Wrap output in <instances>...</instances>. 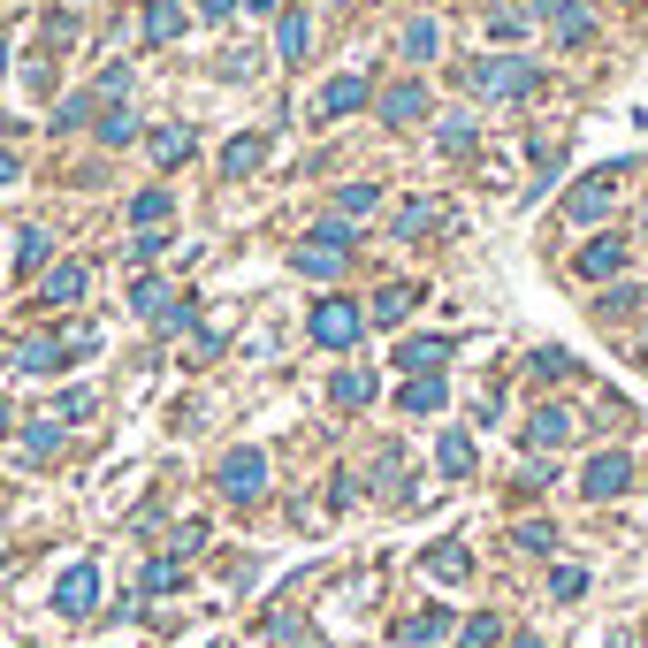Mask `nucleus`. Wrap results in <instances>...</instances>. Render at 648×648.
Returning a JSON list of instances; mask_svg holds the SVG:
<instances>
[{"label": "nucleus", "mask_w": 648, "mask_h": 648, "mask_svg": "<svg viewBox=\"0 0 648 648\" xmlns=\"http://www.w3.org/2000/svg\"><path fill=\"white\" fill-rule=\"evenodd\" d=\"M84 291H92V268H77V260L46 268V283H38V298H46V306H77Z\"/></svg>", "instance_id": "9b49d317"}, {"label": "nucleus", "mask_w": 648, "mask_h": 648, "mask_svg": "<svg viewBox=\"0 0 648 648\" xmlns=\"http://www.w3.org/2000/svg\"><path fill=\"white\" fill-rule=\"evenodd\" d=\"M275 46H283V61H306V54H314V23H306V15H283Z\"/></svg>", "instance_id": "c756f323"}, {"label": "nucleus", "mask_w": 648, "mask_h": 648, "mask_svg": "<svg viewBox=\"0 0 648 648\" xmlns=\"http://www.w3.org/2000/svg\"><path fill=\"white\" fill-rule=\"evenodd\" d=\"M374 107H382V123H389V130H405V123H420V115H428V84H420V77H405V84H389Z\"/></svg>", "instance_id": "1a4fd4ad"}, {"label": "nucleus", "mask_w": 648, "mask_h": 648, "mask_svg": "<svg viewBox=\"0 0 648 648\" xmlns=\"http://www.w3.org/2000/svg\"><path fill=\"white\" fill-rule=\"evenodd\" d=\"M100 100H107V107H115V100H130V69H123V61L100 77Z\"/></svg>", "instance_id": "58836bf2"}, {"label": "nucleus", "mask_w": 648, "mask_h": 648, "mask_svg": "<svg viewBox=\"0 0 648 648\" xmlns=\"http://www.w3.org/2000/svg\"><path fill=\"white\" fill-rule=\"evenodd\" d=\"M328 503H336V511H351V503H359V481H351V474H336V488H328Z\"/></svg>", "instance_id": "a19ab883"}, {"label": "nucleus", "mask_w": 648, "mask_h": 648, "mask_svg": "<svg viewBox=\"0 0 648 648\" xmlns=\"http://www.w3.org/2000/svg\"><path fill=\"white\" fill-rule=\"evenodd\" d=\"M138 588H146V595H175V588H183V565H175V557H154V565H138Z\"/></svg>", "instance_id": "c85d7f7f"}, {"label": "nucleus", "mask_w": 648, "mask_h": 648, "mask_svg": "<svg viewBox=\"0 0 648 648\" xmlns=\"http://www.w3.org/2000/svg\"><path fill=\"white\" fill-rule=\"evenodd\" d=\"M435 46H443V31L420 15V23H405V61H435Z\"/></svg>", "instance_id": "473e14b6"}, {"label": "nucleus", "mask_w": 648, "mask_h": 648, "mask_svg": "<svg viewBox=\"0 0 648 648\" xmlns=\"http://www.w3.org/2000/svg\"><path fill=\"white\" fill-rule=\"evenodd\" d=\"M0 69H8V31H0Z\"/></svg>", "instance_id": "49530a36"}, {"label": "nucleus", "mask_w": 648, "mask_h": 648, "mask_svg": "<svg viewBox=\"0 0 648 648\" xmlns=\"http://www.w3.org/2000/svg\"><path fill=\"white\" fill-rule=\"evenodd\" d=\"M374 206H382V191H374V183H343V191H336V214H343V221H366Z\"/></svg>", "instance_id": "7c9ffc66"}, {"label": "nucleus", "mask_w": 648, "mask_h": 648, "mask_svg": "<svg viewBox=\"0 0 648 648\" xmlns=\"http://www.w3.org/2000/svg\"><path fill=\"white\" fill-rule=\"evenodd\" d=\"M526 374H534V382H588L572 351H526Z\"/></svg>", "instance_id": "6ab92c4d"}, {"label": "nucleus", "mask_w": 648, "mask_h": 648, "mask_svg": "<svg viewBox=\"0 0 648 648\" xmlns=\"http://www.w3.org/2000/svg\"><path fill=\"white\" fill-rule=\"evenodd\" d=\"M15 168H23L15 154H0V183H15Z\"/></svg>", "instance_id": "37998d69"}, {"label": "nucleus", "mask_w": 648, "mask_h": 648, "mask_svg": "<svg viewBox=\"0 0 648 648\" xmlns=\"http://www.w3.org/2000/svg\"><path fill=\"white\" fill-rule=\"evenodd\" d=\"M435 229V198H405L397 206V237H428Z\"/></svg>", "instance_id": "f704fd0d"}, {"label": "nucleus", "mask_w": 648, "mask_h": 648, "mask_svg": "<svg viewBox=\"0 0 648 648\" xmlns=\"http://www.w3.org/2000/svg\"><path fill=\"white\" fill-rule=\"evenodd\" d=\"M245 8H252V15H275V8H283V0H245Z\"/></svg>", "instance_id": "c03bdc74"}, {"label": "nucleus", "mask_w": 648, "mask_h": 648, "mask_svg": "<svg viewBox=\"0 0 648 648\" xmlns=\"http://www.w3.org/2000/svg\"><path fill=\"white\" fill-rule=\"evenodd\" d=\"M435 466H443L451 481H466V474L481 466V451H474V435H443V451H435Z\"/></svg>", "instance_id": "b1692460"}, {"label": "nucleus", "mask_w": 648, "mask_h": 648, "mask_svg": "<svg viewBox=\"0 0 648 648\" xmlns=\"http://www.w3.org/2000/svg\"><path fill=\"white\" fill-rule=\"evenodd\" d=\"M154 161H161V168L191 161V130H183V123H161V130H154Z\"/></svg>", "instance_id": "cd10ccee"}, {"label": "nucleus", "mask_w": 648, "mask_h": 648, "mask_svg": "<svg viewBox=\"0 0 648 648\" xmlns=\"http://www.w3.org/2000/svg\"><path fill=\"white\" fill-rule=\"evenodd\" d=\"M534 15H542V23H557V38H565V46H588V38H595V15H588L580 0H534Z\"/></svg>", "instance_id": "9d476101"}, {"label": "nucleus", "mask_w": 648, "mask_h": 648, "mask_svg": "<svg viewBox=\"0 0 648 648\" xmlns=\"http://www.w3.org/2000/svg\"><path fill=\"white\" fill-rule=\"evenodd\" d=\"M435 146H443L451 161H458V154H474V146H481V130H474V115H443V123H435Z\"/></svg>", "instance_id": "412c9836"}, {"label": "nucleus", "mask_w": 648, "mask_h": 648, "mask_svg": "<svg viewBox=\"0 0 648 648\" xmlns=\"http://www.w3.org/2000/svg\"><path fill=\"white\" fill-rule=\"evenodd\" d=\"M542 77H534V61H511V54H496V61H466V92L474 100H526Z\"/></svg>", "instance_id": "f03ea898"}, {"label": "nucleus", "mask_w": 648, "mask_h": 648, "mask_svg": "<svg viewBox=\"0 0 648 648\" xmlns=\"http://www.w3.org/2000/svg\"><path fill=\"white\" fill-rule=\"evenodd\" d=\"M46 260H54V237H46V229H23V237H15V268H23V275H46Z\"/></svg>", "instance_id": "bb28decb"}, {"label": "nucleus", "mask_w": 648, "mask_h": 648, "mask_svg": "<svg viewBox=\"0 0 648 648\" xmlns=\"http://www.w3.org/2000/svg\"><path fill=\"white\" fill-rule=\"evenodd\" d=\"M366 107V77H328L321 84V115L336 123V115H359Z\"/></svg>", "instance_id": "2eb2a0df"}, {"label": "nucleus", "mask_w": 648, "mask_h": 648, "mask_svg": "<svg viewBox=\"0 0 648 648\" xmlns=\"http://www.w3.org/2000/svg\"><path fill=\"white\" fill-rule=\"evenodd\" d=\"M306 328H314V343H321V351H351V343L366 336V314H359L351 298H321V306L306 314Z\"/></svg>", "instance_id": "423d86ee"}, {"label": "nucleus", "mask_w": 648, "mask_h": 648, "mask_svg": "<svg viewBox=\"0 0 648 648\" xmlns=\"http://www.w3.org/2000/svg\"><path fill=\"white\" fill-rule=\"evenodd\" d=\"M443 626H451L443 611H420V618H405V641H412V648H428V641H443Z\"/></svg>", "instance_id": "4c0bfd02"}, {"label": "nucleus", "mask_w": 648, "mask_h": 648, "mask_svg": "<svg viewBox=\"0 0 648 648\" xmlns=\"http://www.w3.org/2000/svg\"><path fill=\"white\" fill-rule=\"evenodd\" d=\"M443 359H451V336H405L397 343V366L405 374H443Z\"/></svg>", "instance_id": "f8f14e48"}, {"label": "nucleus", "mask_w": 648, "mask_h": 648, "mask_svg": "<svg viewBox=\"0 0 648 648\" xmlns=\"http://www.w3.org/2000/svg\"><path fill=\"white\" fill-rule=\"evenodd\" d=\"M237 8H245V0H198V15H206V23H221V15H237Z\"/></svg>", "instance_id": "79ce46f5"}, {"label": "nucleus", "mask_w": 648, "mask_h": 648, "mask_svg": "<svg viewBox=\"0 0 648 648\" xmlns=\"http://www.w3.org/2000/svg\"><path fill=\"white\" fill-rule=\"evenodd\" d=\"M214 488H221V503H260V488H268V451H260V443H237V451L221 458Z\"/></svg>", "instance_id": "20e7f679"}, {"label": "nucleus", "mask_w": 648, "mask_h": 648, "mask_svg": "<svg viewBox=\"0 0 648 648\" xmlns=\"http://www.w3.org/2000/svg\"><path fill=\"white\" fill-rule=\"evenodd\" d=\"M641 641H648V634H641Z\"/></svg>", "instance_id": "09e8293b"}, {"label": "nucleus", "mask_w": 648, "mask_h": 648, "mask_svg": "<svg viewBox=\"0 0 648 648\" xmlns=\"http://www.w3.org/2000/svg\"><path fill=\"white\" fill-rule=\"evenodd\" d=\"M565 443H572V412L565 405H542L526 420V451H565Z\"/></svg>", "instance_id": "ddd939ff"}, {"label": "nucleus", "mask_w": 648, "mask_h": 648, "mask_svg": "<svg viewBox=\"0 0 648 648\" xmlns=\"http://www.w3.org/2000/svg\"><path fill=\"white\" fill-rule=\"evenodd\" d=\"M443 397H451V382H443V374H412V382L397 389V405H405V412H443Z\"/></svg>", "instance_id": "dca6fc26"}, {"label": "nucleus", "mask_w": 648, "mask_h": 648, "mask_svg": "<svg viewBox=\"0 0 648 648\" xmlns=\"http://www.w3.org/2000/svg\"><path fill=\"white\" fill-rule=\"evenodd\" d=\"M100 351V328H61V336H23L15 343V374H54L69 359H92Z\"/></svg>", "instance_id": "f257e3e1"}, {"label": "nucleus", "mask_w": 648, "mask_h": 648, "mask_svg": "<svg viewBox=\"0 0 648 648\" xmlns=\"http://www.w3.org/2000/svg\"><path fill=\"white\" fill-rule=\"evenodd\" d=\"M138 31H146L154 46H168V38H183V8H175V0H146V15H138Z\"/></svg>", "instance_id": "a211bd4d"}, {"label": "nucleus", "mask_w": 648, "mask_h": 648, "mask_svg": "<svg viewBox=\"0 0 648 648\" xmlns=\"http://www.w3.org/2000/svg\"><path fill=\"white\" fill-rule=\"evenodd\" d=\"M588 588H595V572H588V565H557V572H549V595H557V603H580Z\"/></svg>", "instance_id": "2f4dec72"}, {"label": "nucleus", "mask_w": 648, "mask_h": 648, "mask_svg": "<svg viewBox=\"0 0 648 648\" xmlns=\"http://www.w3.org/2000/svg\"><path fill=\"white\" fill-rule=\"evenodd\" d=\"M130 138H138V115H130V107L115 100V107L100 115V146H130Z\"/></svg>", "instance_id": "72a5a7b5"}, {"label": "nucleus", "mask_w": 648, "mask_h": 648, "mask_svg": "<svg viewBox=\"0 0 648 648\" xmlns=\"http://www.w3.org/2000/svg\"><path fill=\"white\" fill-rule=\"evenodd\" d=\"M519 549H526V557H549V549H557V526H549V519H526V526H519Z\"/></svg>", "instance_id": "e433bc0d"}, {"label": "nucleus", "mask_w": 648, "mask_h": 648, "mask_svg": "<svg viewBox=\"0 0 648 648\" xmlns=\"http://www.w3.org/2000/svg\"><path fill=\"white\" fill-rule=\"evenodd\" d=\"M626 488H634V458H626V451H603V458L580 466V496H588V503H611V496H626Z\"/></svg>", "instance_id": "0eeeda50"}, {"label": "nucleus", "mask_w": 648, "mask_h": 648, "mask_svg": "<svg viewBox=\"0 0 648 648\" xmlns=\"http://www.w3.org/2000/svg\"><path fill=\"white\" fill-rule=\"evenodd\" d=\"M428 572H435V580H474V549H466V542H435V549H428Z\"/></svg>", "instance_id": "aec40b11"}, {"label": "nucleus", "mask_w": 648, "mask_h": 648, "mask_svg": "<svg viewBox=\"0 0 648 648\" xmlns=\"http://www.w3.org/2000/svg\"><path fill=\"white\" fill-rule=\"evenodd\" d=\"M328 397H336L343 412H359V405H374V374H359V366H343V374L328 382Z\"/></svg>", "instance_id": "4be33fe9"}, {"label": "nucleus", "mask_w": 648, "mask_h": 648, "mask_svg": "<svg viewBox=\"0 0 648 648\" xmlns=\"http://www.w3.org/2000/svg\"><path fill=\"white\" fill-rule=\"evenodd\" d=\"M61 420H92V389H84V382L61 389Z\"/></svg>", "instance_id": "ea45409f"}, {"label": "nucleus", "mask_w": 648, "mask_h": 648, "mask_svg": "<svg viewBox=\"0 0 648 648\" xmlns=\"http://www.w3.org/2000/svg\"><path fill=\"white\" fill-rule=\"evenodd\" d=\"M0 435H8V405H0Z\"/></svg>", "instance_id": "de8ad7c7"}, {"label": "nucleus", "mask_w": 648, "mask_h": 648, "mask_svg": "<svg viewBox=\"0 0 648 648\" xmlns=\"http://www.w3.org/2000/svg\"><path fill=\"white\" fill-rule=\"evenodd\" d=\"M412 306H420V291H412V283H389V291H374V321H382V328H397Z\"/></svg>", "instance_id": "393cba45"}, {"label": "nucleus", "mask_w": 648, "mask_h": 648, "mask_svg": "<svg viewBox=\"0 0 648 648\" xmlns=\"http://www.w3.org/2000/svg\"><path fill=\"white\" fill-rule=\"evenodd\" d=\"M130 221H138V229H168V221H175V198H168V191H138V198H130Z\"/></svg>", "instance_id": "a878e982"}, {"label": "nucleus", "mask_w": 648, "mask_h": 648, "mask_svg": "<svg viewBox=\"0 0 648 648\" xmlns=\"http://www.w3.org/2000/svg\"><path fill=\"white\" fill-rule=\"evenodd\" d=\"M260 161H268V138H260V130H245V138L221 146V175H252Z\"/></svg>", "instance_id": "f3484780"}, {"label": "nucleus", "mask_w": 648, "mask_h": 648, "mask_svg": "<svg viewBox=\"0 0 648 648\" xmlns=\"http://www.w3.org/2000/svg\"><path fill=\"white\" fill-rule=\"evenodd\" d=\"M496 641H503V618H496V611L466 618V634H458V648H496Z\"/></svg>", "instance_id": "c9c22d12"}, {"label": "nucleus", "mask_w": 648, "mask_h": 648, "mask_svg": "<svg viewBox=\"0 0 648 648\" xmlns=\"http://www.w3.org/2000/svg\"><path fill=\"white\" fill-rule=\"evenodd\" d=\"M343 260H351V221H336V214H328L321 229H314V237L291 252V268H298V275H314V283L343 275Z\"/></svg>", "instance_id": "7ed1b4c3"}, {"label": "nucleus", "mask_w": 648, "mask_h": 648, "mask_svg": "<svg viewBox=\"0 0 648 648\" xmlns=\"http://www.w3.org/2000/svg\"><path fill=\"white\" fill-rule=\"evenodd\" d=\"M54 611H61V618H92V611H100V565H69V572L54 580Z\"/></svg>", "instance_id": "6e6552de"}, {"label": "nucleus", "mask_w": 648, "mask_h": 648, "mask_svg": "<svg viewBox=\"0 0 648 648\" xmlns=\"http://www.w3.org/2000/svg\"><path fill=\"white\" fill-rule=\"evenodd\" d=\"M618 183H626V161H603V168H588V175L572 183L565 214H572V221H603V214H611V198H618Z\"/></svg>", "instance_id": "39448f33"}, {"label": "nucleus", "mask_w": 648, "mask_h": 648, "mask_svg": "<svg viewBox=\"0 0 648 648\" xmlns=\"http://www.w3.org/2000/svg\"><path fill=\"white\" fill-rule=\"evenodd\" d=\"M23 458H31V466H54V458H61V428H54V420H31V428H23Z\"/></svg>", "instance_id": "5701e85b"}, {"label": "nucleus", "mask_w": 648, "mask_h": 648, "mask_svg": "<svg viewBox=\"0 0 648 648\" xmlns=\"http://www.w3.org/2000/svg\"><path fill=\"white\" fill-rule=\"evenodd\" d=\"M503 648H542V641H534V634H519V641H503Z\"/></svg>", "instance_id": "a18cd8bd"}, {"label": "nucleus", "mask_w": 648, "mask_h": 648, "mask_svg": "<svg viewBox=\"0 0 648 648\" xmlns=\"http://www.w3.org/2000/svg\"><path fill=\"white\" fill-rule=\"evenodd\" d=\"M626 268V237H588L580 245V275L588 283H603V275H618Z\"/></svg>", "instance_id": "4468645a"}]
</instances>
